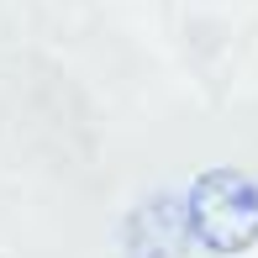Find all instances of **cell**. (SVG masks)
<instances>
[{"mask_svg": "<svg viewBox=\"0 0 258 258\" xmlns=\"http://www.w3.org/2000/svg\"><path fill=\"white\" fill-rule=\"evenodd\" d=\"M184 216H179V201H143L126 227V248L132 258H174L184 248Z\"/></svg>", "mask_w": 258, "mask_h": 258, "instance_id": "cell-2", "label": "cell"}, {"mask_svg": "<svg viewBox=\"0 0 258 258\" xmlns=\"http://www.w3.org/2000/svg\"><path fill=\"white\" fill-rule=\"evenodd\" d=\"M179 216H184V237L195 248H206L216 258H237L258 248V179L248 169L216 163V169L190 179Z\"/></svg>", "mask_w": 258, "mask_h": 258, "instance_id": "cell-1", "label": "cell"}]
</instances>
